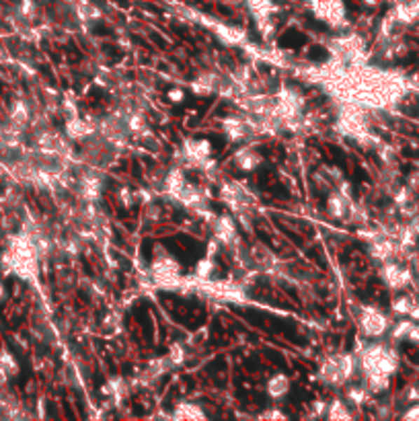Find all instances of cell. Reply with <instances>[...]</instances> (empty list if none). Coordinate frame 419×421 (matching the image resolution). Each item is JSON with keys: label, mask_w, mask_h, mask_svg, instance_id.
Instances as JSON below:
<instances>
[{"label": "cell", "mask_w": 419, "mask_h": 421, "mask_svg": "<svg viewBox=\"0 0 419 421\" xmlns=\"http://www.w3.org/2000/svg\"><path fill=\"white\" fill-rule=\"evenodd\" d=\"M214 270H216V261H214L212 255H206V257H204L202 261H198V265H195V273H198V277H202V279L212 277Z\"/></svg>", "instance_id": "cell-21"}, {"label": "cell", "mask_w": 419, "mask_h": 421, "mask_svg": "<svg viewBox=\"0 0 419 421\" xmlns=\"http://www.w3.org/2000/svg\"><path fill=\"white\" fill-rule=\"evenodd\" d=\"M92 132H95V125H89L87 121L83 120H70L68 125H66V134L72 140H85Z\"/></svg>", "instance_id": "cell-13"}, {"label": "cell", "mask_w": 419, "mask_h": 421, "mask_svg": "<svg viewBox=\"0 0 419 421\" xmlns=\"http://www.w3.org/2000/svg\"><path fill=\"white\" fill-rule=\"evenodd\" d=\"M37 259L39 253L29 235H17L11 239L8 249L2 255V268L8 273H15L21 279H33L37 273Z\"/></svg>", "instance_id": "cell-1"}, {"label": "cell", "mask_w": 419, "mask_h": 421, "mask_svg": "<svg viewBox=\"0 0 419 421\" xmlns=\"http://www.w3.org/2000/svg\"><path fill=\"white\" fill-rule=\"evenodd\" d=\"M0 372L6 374V376H17L19 374V364L13 358V354L6 352V350L0 352Z\"/></svg>", "instance_id": "cell-19"}, {"label": "cell", "mask_w": 419, "mask_h": 421, "mask_svg": "<svg viewBox=\"0 0 419 421\" xmlns=\"http://www.w3.org/2000/svg\"><path fill=\"white\" fill-rule=\"evenodd\" d=\"M413 325H415V321H409V319H403V321H399V323H392L389 331L390 337H392L394 341L409 339V333L413 329Z\"/></svg>", "instance_id": "cell-18"}, {"label": "cell", "mask_w": 419, "mask_h": 421, "mask_svg": "<svg viewBox=\"0 0 419 421\" xmlns=\"http://www.w3.org/2000/svg\"><path fill=\"white\" fill-rule=\"evenodd\" d=\"M390 387V376H385V374H366V389L368 392H385L389 391Z\"/></svg>", "instance_id": "cell-16"}, {"label": "cell", "mask_w": 419, "mask_h": 421, "mask_svg": "<svg viewBox=\"0 0 419 421\" xmlns=\"http://www.w3.org/2000/svg\"><path fill=\"white\" fill-rule=\"evenodd\" d=\"M407 226H409V228H411V230H413V233H415V235L419 237V212L415 214V216H411V218H409V224H407Z\"/></svg>", "instance_id": "cell-26"}, {"label": "cell", "mask_w": 419, "mask_h": 421, "mask_svg": "<svg viewBox=\"0 0 419 421\" xmlns=\"http://www.w3.org/2000/svg\"><path fill=\"white\" fill-rule=\"evenodd\" d=\"M183 97H185L183 89H171V90H169V99H171V101H183Z\"/></svg>", "instance_id": "cell-27"}, {"label": "cell", "mask_w": 419, "mask_h": 421, "mask_svg": "<svg viewBox=\"0 0 419 421\" xmlns=\"http://www.w3.org/2000/svg\"><path fill=\"white\" fill-rule=\"evenodd\" d=\"M183 154L189 165H198V167L208 165L212 156V144L208 140H187L183 146Z\"/></svg>", "instance_id": "cell-8"}, {"label": "cell", "mask_w": 419, "mask_h": 421, "mask_svg": "<svg viewBox=\"0 0 419 421\" xmlns=\"http://www.w3.org/2000/svg\"><path fill=\"white\" fill-rule=\"evenodd\" d=\"M261 165V154L253 151V149H245L237 154V167L240 171H255Z\"/></svg>", "instance_id": "cell-12"}, {"label": "cell", "mask_w": 419, "mask_h": 421, "mask_svg": "<svg viewBox=\"0 0 419 421\" xmlns=\"http://www.w3.org/2000/svg\"><path fill=\"white\" fill-rule=\"evenodd\" d=\"M405 185H407V187H409V189H411V191L418 195L419 193V173H411V175L407 177V183H405Z\"/></svg>", "instance_id": "cell-25"}, {"label": "cell", "mask_w": 419, "mask_h": 421, "mask_svg": "<svg viewBox=\"0 0 419 421\" xmlns=\"http://www.w3.org/2000/svg\"><path fill=\"white\" fill-rule=\"evenodd\" d=\"M266 391L270 394L271 399H282V396H286L288 391H290V376L288 374H275V376H271L270 380H268V387H266Z\"/></svg>", "instance_id": "cell-10"}, {"label": "cell", "mask_w": 419, "mask_h": 421, "mask_svg": "<svg viewBox=\"0 0 419 421\" xmlns=\"http://www.w3.org/2000/svg\"><path fill=\"white\" fill-rule=\"evenodd\" d=\"M364 2H366V4H370V6H376V4H378L380 0H364Z\"/></svg>", "instance_id": "cell-30"}, {"label": "cell", "mask_w": 419, "mask_h": 421, "mask_svg": "<svg viewBox=\"0 0 419 421\" xmlns=\"http://www.w3.org/2000/svg\"><path fill=\"white\" fill-rule=\"evenodd\" d=\"M390 319L376 306H364L359 312V329L366 337L378 339L390 331Z\"/></svg>", "instance_id": "cell-4"}, {"label": "cell", "mask_w": 419, "mask_h": 421, "mask_svg": "<svg viewBox=\"0 0 419 421\" xmlns=\"http://www.w3.org/2000/svg\"><path fill=\"white\" fill-rule=\"evenodd\" d=\"M312 13L331 25L333 29H339L345 25V4L343 0H308Z\"/></svg>", "instance_id": "cell-5"}, {"label": "cell", "mask_w": 419, "mask_h": 421, "mask_svg": "<svg viewBox=\"0 0 419 421\" xmlns=\"http://www.w3.org/2000/svg\"><path fill=\"white\" fill-rule=\"evenodd\" d=\"M261 417H263V420H266V417H271V420H284L286 415H284V413H280V411H275V409H271V411H266Z\"/></svg>", "instance_id": "cell-29"}, {"label": "cell", "mask_w": 419, "mask_h": 421, "mask_svg": "<svg viewBox=\"0 0 419 421\" xmlns=\"http://www.w3.org/2000/svg\"><path fill=\"white\" fill-rule=\"evenodd\" d=\"M78 191L85 200H95L101 191V183L99 179H95V175H83L78 183Z\"/></svg>", "instance_id": "cell-14"}, {"label": "cell", "mask_w": 419, "mask_h": 421, "mask_svg": "<svg viewBox=\"0 0 419 421\" xmlns=\"http://www.w3.org/2000/svg\"><path fill=\"white\" fill-rule=\"evenodd\" d=\"M348 399L354 403V405H364L366 403V399H368V389L366 387H354V389H350L348 391Z\"/></svg>", "instance_id": "cell-22"}, {"label": "cell", "mask_w": 419, "mask_h": 421, "mask_svg": "<svg viewBox=\"0 0 419 421\" xmlns=\"http://www.w3.org/2000/svg\"><path fill=\"white\" fill-rule=\"evenodd\" d=\"M120 195H121V200H123V204H125V206H132V202H134V200H132V191H130V189H121Z\"/></svg>", "instance_id": "cell-28"}, {"label": "cell", "mask_w": 419, "mask_h": 421, "mask_svg": "<svg viewBox=\"0 0 419 421\" xmlns=\"http://www.w3.org/2000/svg\"><path fill=\"white\" fill-rule=\"evenodd\" d=\"M152 273L163 284L175 282L179 277V263L171 255H163V257L156 255L154 261H152Z\"/></svg>", "instance_id": "cell-7"}, {"label": "cell", "mask_w": 419, "mask_h": 421, "mask_svg": "<svg viewBox=\"0 0 419 421\" xmlns=\"http://www.w3.org/2000/svg\"><path fill=\"white\" fill-rule=\"evenodd\" d=\"M21 15L23 17H33L35 15V2L33 0H23V4H21Z\"/></svg>", "instance_id": "cell-24"}, {"label": "cell", "mask_w": 419, "mask_h": 421, "mask_svg": "<svg viewBox=\"0 0 419 421\" xmlns=\"http://www.w3.org/2000/svg\"><path fill=\"white\" fill-rule=\"evenodd\" d=\"M403 420H415L419 421V401L418 403H411V407L403 413Z\"/></svg>", "instance_id": "cell-23"}, {"label": "cell", "mask_w": 419, "mask_h": 421, "mask_svg": "<svg viewBox=\"0 0 419 421\" xmlns=\"http://www.w3.org/2000/svg\"><path fill=\"white\" fill-rule=\"evenodd\" d=\"M358 366L366 374H385L392 376L399 368L397 352L385 343H370L358 354Z\"/></svg>", "instance_id": "cell-2"}, {"label": "cell", "mask_w": 419, "mask_h": 421, "mask_svg": "<svg viewBox=\"0 0 419 421\" xmlns=\"http://www.w3.org/2000/svg\"><path fill=\"white\" fill-rule=\"evenodd\" d=\"M329 420H350L352 413L348 411V405L343 401H333L329 407H327V413H325Z\"/></svg>", "instance_id": "cell-20"}, {"label": "cell", "mask_w": 419, "mask_h": 421, "mask_svg": "<svg viewBox=\"0 0 419 421\" xmlns=\"http://www.w3.org/2000/svg\"><path fill=\"white\" fill-rule=\"evenodd\" d=\"M214 235H216V241L226 242V244L237 241V226H235L233 218L231 216L216 218V222H214Z\"/></svg>", "instance_id": "cell-9"}, {"label": "cell", "mask_w": 419, "mask_h": 421, "mask_svg": "<svg viewBox=\"0 0 419 421\" xmlns=\"http://www.w3.org/2000/svg\"><path fill=\"white\" fill-rule=\"evenodd\" d=\"M380 277L385 279V284L390 290H405L411 284V271L401 268L399 263H390V261L383 265Z\"/></svg>", "instance_id": "cell-6"}, {"label": "cell", "mask_w": 419, "mask_h": 421, "mask_svg": "<svg viewBox=\"0 0 419 421\" xmlns=\"http://www.w3.org/2000/svg\"><path fill=\"white\" fill-rule=\"evenodd\" d=\"M175 417L177 420H204L206 413L200 409V405H193V403H179L175 407Z\"/></svg>", "instance_id": "cell-15"}, {"label": "cell", "mask_w": 419, "mask_h": 421, "mask_svg": "<svg viewBox=\"0 0 419 421\" xmlns=\"http://www.w3.org/2000/svg\"><path fill=\"white\" fill-rule=\"evenodd\" d=\"M356 368H358V358L354 354L333 356L321 364L319 380L331 387H341L356 374Z\"/></svg>", "instance_id": "cell-3"}, {"label": "cell", "mask_w": 419, "mask_h": 421, "mask_svg": "<svg viewBox=\"0 0 419 421\" xmlns=\"http://www.w3.org/2000/svg\"><path fill=\"white\" fill-rule=\"evenodd\" d=\"M224 134H226L233 142H242V140L249 136V125L242 120H237V118L224 120Z\"/></svg>", "instance_id": "cell-11"}, {"label": "cell", "mask_w": 419, "mask_h": 421, "mask_svg": "<svg viewBox=\"0 0 419 421\" xmlns=\"http://www.w3.org/2000/svg\"><path fill=\"white\" fill-rule=\"evenodd\" d=\"M415 301L407 294H401L399 298L392 301V312L399 315V317H411V312L415 310Z\"/></svg>", "instance_id": "cell-17"}, {"label": "cell", "mask_w": 419, "mask_h": 421, "mask_svg": "<svg viewBox=\"0 0 419 421\" xmlns=\"http://www.w3.org/2000/svg\"><path fill=\"white\" fill-rule=\"evenodd\" d=\"M4 294H6V292H4V286L0 284V302L4 301Z\"/></svg>", "instance_id": "cell-31"}]
</instances>
